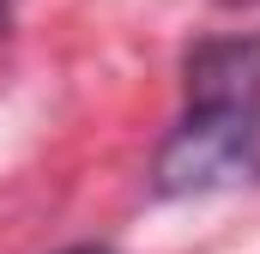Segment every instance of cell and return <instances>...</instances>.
Masks as SVG:
<instances>
[{"label": "cell", "instance_id": "6da1fadb", "mask_svg": "<svg viewBox=\"0 0 260 254\" xmlns=\"http://www.w3.org/2000/svg\"><path fill=\"white\" fill-rule=\"evenodd\" d=\"M157 194H218L260 182V37L200 43L188 55V109L157 145Z\"/></svg>", "mask_w": 260, "mask_h": 254}, {"label": "cell", "instance_id": "3957f363", "mask_svg": "<svg viewBox=\"0 0 260 254\" xmlns=\"http://www.w3.org/2000/svg\"><path fill=\"white\" fill-rule=\"evenodd\" d=\"M0 30H6V0H0Z\"/></svg>", "mask_w": 260, "mask_h": 254}, {"label": "cell", "instance_id": "7a4b0ae2", "mask_svg": "<svg viewBox=\"0 0 260 254\" xmlns=\"http://www.w3.org/2000/svg\"><path fill=\"white\" fill-rule=\"evenodd\" d=\"M61 254H109V248H91V242H85V248H61Z\"/></svg>", "mask_w": 260, "mask_h": 254}]
</instances>
